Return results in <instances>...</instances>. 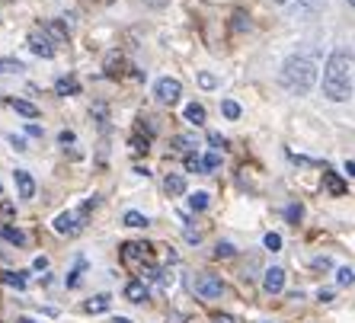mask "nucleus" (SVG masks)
Returning <instances> with one entry per match:
<instances>
[{
	"instance_id": "1",
	"label": "nucleus",
	"mask_w": 355,
	"mask_h": 323,
	"mask_svg": "<svg viewBox=\"0 0 355 323\" xmlns=\"http://www.w3.org/2000/svg\"><path fill=\"white\" fill-rule=\"evenodd\" d=\"M352 51L336 49L323 67V96L333 103H346L352 96Z\"/></svg>"
},
{
	"instance_id": "2",
	"label": "nucleus",
	"mask_w": 355,
	"mask_h": 323,
	"mask_svg": "<svg viewBox=\"0 0 355 323\" xmlns=\"http://www.w3.org/2000/svg\"><path fill=\"white\" fill-rule=\"evenodd\" d=\"M279 80L288 87L291 93H311V87L317 83V61L307 58V55H291V58H285V64H282V74Z\"/></svg>"
},
{
	"instance_id": "3",
	"label": "nucleus",
	"mask_w": 355,
	"mask_h": 323,
	"mask_svg": "<svg viewBox=\"0 0 355 323\" xmlns=\"http://www.w3.org/2000/svg\"><path fill=\"white\" fill-rule=\"evenodd\" d=\"M196 295L198 298H205V301H215L224 295V282H221V275L215 272H202L196 279Z\"/></svg>"
},
{
	"instance_id": "4",
	"label": "nucleus",
	"mask_w": 355,
	"mask_h": 323,
	"mask_svg": "<svg viewBox=\"0 0 355 323\" xmlns=\"http://www.w3.org/2000/svg\"><path fill=\"white\" fill-rule=\"evenodd\" d=\"M154 96H157V103H164V106H176L182 96V83L173 80V77H160V80L154 83Z\"/></svg>"
},
{
	"instance_id": "5",
	"label": "nucleus",
	"mask_w": 355,
	"mask_h": 323,
	"mask_svg": "<svg viewBox=\"0 0 355 323\" xmlns=\"http://www.w3.org/2000/svg\"><path fill=\"white\" fill-rule=\"evenodd\" d=\"M29 49H33V55H39V58H55V42H51V33L49 29H33L29 33Z\"/></svg>"
},
{
	"instance_id": "6",
	"label": "nucleus",
	"mask_w": 355,
	"mask_h": 323,
	"mask_svg": "<svg viewBox=\"0 0 355 323\" xmlns=\"http://www.w3.org/2000/svg\"><path fill=\"white\" fill-rule=\"evenodd\" d=\"M83 211H61L58 218H55V224H51V227H55V231L58 234H67V237H71V234H77L83 227Z\"/></svg>"
},
{
	"instance_id": "7",
	"label": "nucleus",
	"mask_w": 355,
	"mask_h": 323,
	"mask_svg": "<svg viewBox=\"0 0 355 323\" xmlns=\"http://www.w3.org/2000/svg\"><path fill=\"white\" fill-rule=\"evenodd\" d=\"M148 247H150V243H122V263L125 265L144 263V256H148Z\"/></svg>"
},
{
	"instance_id": "8",
	"label": "nucleus",
	"mask_w": 355,
	"mask_h": 323,
	"mask_svg": "<svg viewBox=\"0 0 355 323\" xmlns=\"http://www.w3.org/2000/svg\"><path fill=\"white\" fill-rule=\"evenodd\" d=\"M263 288L269 291V295H279V291L285 288V269H282V265H272V269H266Z\"/></svg>"
},
{
	"instance_id": "9",
	"label": "nucleus",
	"mask_w": 355,
	"mask_h": 323,
	"mask_svg": "<svg viewBox=\"0 0 355 323\" xmlns=\"http://www.w3.org/2000/svg\"><path fill=\"white\" fill-rule=\"evenodd\" d=\"M13 180H17V192H19V199H35V180L26 170H13Z\"/></svg>"
},
{
	"instance_id": "10",
	"label": "nucleus",
	"mask_w": 355,
	"mask_h": 323,
	"mask_svg": "<svg viewBox=\"0 0 355 323\" xmlns=\"http://www.w3.org/2000/svg\"><path fill=\"white\" fill-rule=\"evenodd\" d=\"M182 119L189 125H205V106L202 103H189V106L182 109Z\"/></svg>"
},
{
	"instance_id": "11",
	"label": "nucleus",
	"mask_w": 355,
	"mask_h": 323,
	"mask_svg": "<svg viewBox=\"0 0 355 323\" xmlns=\"http://www.w3.org/2000/svg\"><path fill=\"white\" fill-rule=\"evenodd\" d=\"M125 298L132 301V304L148 301V285H144V282H128V285H125Z\"/></svg>"
},
{
	"instance_id": "12",
	"label": "nucleus",
	"mask_w": 355,
	"mask_h": 323,
	"mask_svg": "<svg viewBox=\"0 0 355 323\" xmlns=\"http://www.w3.org/2000/svg\"><path fill=\"white\" fill-rule=\"evenodd\" d=\"M0 237L7 243H13V247H26V234L19 231V227H13V224H3V227H0Z\"/></svg>"
},
{
	"instance_id": "13",
	"label": "nucleus",
	"mask_w": 355,
	"mask_h": 323,
	"mask_svg": "<svg viewBox=\"0 0 355 323\" xmlns=\"http://www.w3.org/2000/svg\"><path fill=\"white\" fill-rule=\"evenodd\" d=\"M109 304H112L109 295H96V298L83 301V311H87V314H103V311H109Z\"/></svg>"
},
{
	"instance_id": "14",
	"label": "nucleus",
	"mask_w": 355,
	"mask_h": 323,
	"mask_svg": "<svg viewBox=\"0 0 355 323\" xmlns=\"http://www.w3.org/2000/svg\"><path fill=\"white\" fill-rule=\"evenodd\" d=\"M164 192L166 195H182V192H186V180H182L180 173H170L164 180Z\"/></svg>"
},
{
	"instance_id": "15",
	"label": "nucleus",
	"mask_w": 355,
	"mask_h": 323,
	"mask_svg": "<svg viewBox=\"0 0 355 323\" xmlns=\"http://www.w3.org/2000/svg\"><path fill=\"white\" fill-rule=\"evenodd\" d=\"M323 186H327V192H330V195H346V182L339 180L336 173H330V170L323 173Z\"/></svg>"
},
{
	"instance_id": "16",
	"label": "nucleus",
	"mask_w": 355,
	"mask_h": 323,
	"mask_svg": "<svg viewBox=\"0 0 355 323\" xmlns=\"http://www.w3.org/2000/svg\"><path fill=\"white\" fill-rule=\"evenodd\" d=\"M55 93H58V96H77V93H80V83H77L74 77H61V80L55 83Z\"/></svg>"
},
{
	"instance_id": "17",
	"label": "nucleus",
	"mask_w": 355,
	"mask_h": 323,
	"mask_svg": "<svg viewBox=\"0 0 355 323\" xmlns=\"http://www.w3.org/2000/svg\"><path fill=\"white\" fill-rule=\"evenodd\" d=\"M323 3H327V0H297V13H301V17H314V13L323 10Z\"/></svg>"
},
{
	"instance_id": "18",
	"label": "nucleus",
	"mask_w": 355,
	"mask_h": 323,
	"mask_svg": "<svg viewBox=\"0 0 355 323\" xmlns=\"http://www.w3.org/2000/svg\"><path fill=\"white\" fill-rule=\"evenodd\" d=\"M125 71V58L122 55H116V51H112V55H106V74L109 77H119Z\"/></svg>"
},
{
	"instance_id": "19",
	"label": "nucleus",
	"mask_w": 355,
	"mask_h": 323,
	"mask_svg": "<svg viewBox=\"0 0 355 323\" xmlns=\"http://www.w3.org/2000/svg\"><path fill=\"white\" fill-rule=\"evenodd\" d=\"M13 109H17L23 119H39V109H35L33 103H26V100H13Z\"/></svg>"
},
{
	"instance_id": "20",
	"label": "nucleus",
	"mask_w": 355,
	"mask_h": 323,
	"mask_svg": "<svg viewBox=\"0 0 355 323\" xmlns=\"http://www.w3.org/2000/svg\"><path fill=\"white\" fill-rule=\"evenodd\" d=\"M0 282L10 285V288H19V291H23V288H26V275H19V272H3V275H0Z\"/></svg>"
},
{
	"instance_id": "21",
	"label": "nucleus",
	"mask_w": 355,
	"mask_h": 323,
	"mask_svg": "<svg viewBox=\"0 0 355 323\" xmlns=\"http://www.w3.org/2000/svg\"><path fill=\"white\" fill-rule=\"evenodd\" d=\"M0 71H3V74H19V71H23V61L19 58H0Z\"/></svg>"
},
{
	"instance_id": "22",
	"label": "nucleus",
	"mask_w": 355,
	"mask_h": 323,
	"mask_svg": "<svg viewBox=\"0 0 355 323\" xmlns=\"http://www.w3.org/2000/svg\"><path fill=\"white\" fill-rule=\"evenodd\" d=\"M189 205H192V211H205L208 208V192H192Z\"/></svg>"
},
{
	"instance_id": "23",
	"label": "nucleus",
	"mask_w": 355,
	"mask_h": 323,
	"mask_svg": "<svg viewBox=\"0 0 355 323\" xmlns=\"http://www.w3.org/2000/svg\"><path fill=\"white\" fill-rule=\"evenodd\" d=\"M125 224H128V227H148V218L141 215V211H125Z\"/></svg>"
},
{
	"instance_id": "24",
	"label": "nucleus",
	"mask_w": 355,
	"mask_h": 323,
	"mask_svg": "<svg viewBox=\"0 0 355 323\" xmlns=\"http://www.w3.org/2000/svg\"><path fill=\"white\" fill-rule=\"evenodd\" d=\"M173 144H176V150H192L196 148V138H192V134H176Z\"/></svg>"
},
{
	"instance_id": "25",
	"label": "nucleus",
	"mask_w": 355,
	"mask_h": 323,
	"mask_svg": "<svg viewBox=\"0 0 355 323\" xmlns=\"http://www.w3.org/2000/svg\"><path fill=\"white\" fill-rule=\"evenodd\" d=\"M198 87H202V90H215V87H218V77L208 74V71H202V74H198Z\"/></svg>"
},
{
	"instance_id": "26",
	"label": "nucleus",
	"mask_w": 355,
	"mask_h": 323,
	"mask_svg": "<svg viewBox=\"0 0 355 323\" xmlns=\"http://www.w3.org/2000/svg\"><path fill=\"white\" fill-rule=\"evenodd\" d=\"M186 170H192V173H205V160L196 157V154H189V157H186Z\"/></svg>"
},
{
	"instance_id": "27",
	"label": "nucleus",
	"mask_w": 355,
	"mask_h": 323,
	"mask_svg": "<svg viewBox=\"0 0 355 323\" xmlns=\"http://www.w3.org/2000/svg\"><path fill=\"white\" fill-rule=\"evenodd\" d=\"M221 112H224V119H240V106L234 100H224L221 103Z\"/></svg>"
},
{
	"instance_id": "28",
	"label": "nucleus",
	"mask_w": 355,
	"mask_h": 323,
	"mask_svg": "<svg viewBox=\"0 0 355 323\" xmlns=\"http://www.w3.org/2000/svg\"><path fill=\"white\" fill-rule=\"evenodd\" d=\"M336 282L339 285H352L355 282V272L349 269V265H343V269H336Z\"/></svg>"
},
{
	"instance_id": "29",
	"label": "nucleus",
	"mask_w": 355,
	"mask_h": 323,
	"mask_svg": "<svg viewBox=\"0 0 355 323\" xmlns=\"http://www.w3.org/2000/svg\"><path fill=\"white\" fill-rule=\"evenodd\" d=\"M234 253H237V247H234V243H218V250H215V256L218 259H227V256H234Z\"/></svg>"
},
{
	"instance_id": "30",
	"label": "nucleus",
	"mask_w": 355,
	"mask_h": 323,
	"mask_svg": "<svg viewBox=\"0 0 355 323\" xmlns=\"http://www.w3.org/2000/svg\"><path fill=\"white\" fill-rule=\"evenodd\" d=\"M49 33L55 35L58 42H67V26L64 23H49Z\"/></svg>"
},
{
	"instance_id": "31",
	"label": "nucleus",
	"mask_w": 355,
	"mask_h": 323,
	"mask_svg": "<svg viewBox=\"0 0 355 323\" xmlns=\"http://www.w3.org/2000/svg\"><path fill=\"white\" fill-rule=\"evenodd\" d=\"M205 173H211V170H218V166H221V154H215V150H211V154H205Z\"/></svg>"
},
{
	"instance_id": "32",
	"label": "nucleus",
	"mask_w": 355,
	"mask_h": 323,
	"mask_svg": "<svg viewBox=\"0 0 355 323\" xmlns=\"http://www.w3.org/2000/svg\"><path fill=\"white\" fill-rule=\"evenodd\" d=\"M301 215H304V208H301V205H288V208H285V218H288L291 224L301 221Z\"/></svg>"
},
{
	"instance_id": "33",
	"label": "nucleus",
	"mask_w": 355,
	"mask_h": 323,
	"mask_svg": "<svg viewBox=\"0 0 355 323\" xmlns=\"http://www.w3.org/2000/svg\"><path fill=\"white\" fill-rule=\"evenodd\" d=\"M266 250H272V253H279V250H282V237H279V234H266Z\"/></svg>"
},
{
	"instance_id": "34",
	"label": "nucleus",
	"mask_w": 355,
	"mask_h": 323,
	"mask_svg": "<svg viewBox=\"0 0 355 323\" xmlns=\"http://www.w3.org/2000/svg\"><path fill=\"white\" fill-rule=\"evenodd\" d=\"M83 265H87V263H83V259H77V269L71 272V279H67V285H71V288H77V285H80V272H83Z\"/></svg>"
},
{
	"instance_id": "35",
	"label": "nucleus",
	"mask_w": 355,
	"mask_h": 323,
	"mask_svg": "<svg viewBox=\"0 0 355 323\" xmlns=\"http://www.w3.org/2000/svg\"><path fill=\"white\" fill-rule=\"evenodd\" d=\"M74 141H77L74 132H61V134H58V144H64V148H67V144H74Z\"/></svg>"
},
{
	"instance_id": "36",
	"label": "nucleus",
	"mask_w": 355,
	"mask_h": 323,
	"mask_svg": "<svg viewBox=\"0 0 355 323\" xmlns=\"http://www.w3.org/2000/svg\"><path fill=\"white\" fill-rule=\"evenodd\" d=\"M211 323H237V320H234L231 314H215L211 317Z\"/></svg>"
},
{
	"instance_id": "37",
	"label": "nucleus",
	"mask_w": 355,
	"mask_h": 323,
	"mask_svg": "<svg viewBox=\"0 0 355 323\" xmlns=\"http://www.w3.org/2000/svg\"><path fill=\"white\" fill-rule=\"evenodd\" d=\"M10 144H13L17 150H26V141H23V138H17V134H10Z\"/></svg>"
},
{
	"instance_id": "38",
	"label": "nucleus",
	"mask_w": 355,
	"mask_h": 323,
	"mask_svg": "<svg viewBox=\"0 0 355 323\" xmlns=\"http://www.w3.org/2000/svg\"><path fill=\"white\" fill-rule=\"evenodd\" d=\"M33 265H35V269H45V265H49V259H45V256H35Z\"/></svg>"
},
{
	"instance_id": "39",
	"label": "nucleus",
	"mask_w": 355,
	"mask_h": 323,
	"mask_svg": "<svg viewBox=\"0 0 355 323\" xmlns=\"http://www.w3.org/2000/svg\"><path fill=\"white\" fill-rule=\"evenodd\" d=\"M346 173H349V176H355V164H352V160L346 164Z\"/></svg>"
},
{
	"instance_id": "40",
	"label": "nucleus",
	"mask_w": 355,
	"mask_h": 323,
	"mask_svg": "<svg viewBox=\"0 0 355 323\" xmlns=\"http://www.w3.org/2000/svg\"><path fill=\"white\" fill-rule=\"evenodd\" d=\"M17 323H35V320H33V317H19Z\"/></svg>"
},
{
	"instance_id": "41",
	"label": "nucleus",
	"mask_w": 355,
	"mask_h": 323,
	"mask_svg": "<svg viewBox=\"0 0 355 323\" xmlns=\"http://www.w3.org/2000/svg\"><path fill=\"white\" fill-rule=\"evenodd\" d=\"M150 3H154V7H160V3H164V0H150Z\"/></svg>"
},
{
	"instance_id": "42",
	"label": "nucleus",
	"mask_w": 355,
	"mask_h": 323,
	"mask_svg": "<svg viewBox=\"0 0 355 323\" xmlns=\"http://www.w3.org/2000/svg\"><path fill=\"white\" fill-rule=\"evenodd\" d=\"M116 323H132V320H125V317H119V320Z\"/></svg>"
},
{
	"instance_id": "43",
	"label": "nucleus",
	"mask_w": 355,
	"mask_h": 323,
	"mask_svg": "<svg viewBox=\"0 0 355 323\" xmlns=\"http://www.w3.org/2000/svg\"><path fill=\"white\" fill-rule=\"evenodd\" d=\"M349 3H352V7H355V0H349Z\"/></svg>"
},
{
	"instance_id": "44",
	"label": "nucleus",
	"mask_w": 355,
	"mask_h": 323,
	"mask_svg": "<svg viewBox=\"0 0 355 323\" xmlns=\"http://www.w3.org/2000/svg\"><path fill=\"white\" fill-rule=\"evenodd\" d=\"M279 3H285V0H279Z\"/></svg>"
},
{
	"instance_id": "45",
	"label": "nucleus",
	"mask_w": 355,
	"mask_h": 323,
	"mask_svg": "<svg viewBox=\"0 0 355 323\" xmlns=\"http://www.w3.org/2000/svg\"><path fill=\"white\" fill-rule=\"evenodd\" d=\"M0 192H3V189H0Z\"/></svg>"
}]
</instances>
